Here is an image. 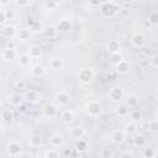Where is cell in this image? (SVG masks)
Segmentation results:
<instances>
[{
  "mask_svg": "<svg viewBox=\"0 0 158 158\" xmlns=\"http://www.w3.org/2000/svg\"><path fill=\"white\" fill-rule=\"evenodd\" d=\"M2 35L6 38H12L14 36L17 35V30H16V27L14 25H7V26H5L2 28Z\"/></svg>",
  "mask_w": 158,
  "mask_h": 158,
  "instance_id": "cell-16",
  "label": "cell"
},
{
  "mask_svg": "<svg viewBox=\"0 0 158 158\" xmlns=\"http://www.w3.org/2000/svg\"><path fill=\"white\" fill-rule=\"evenodd\" d=\"M49 64H51V68L54 69V70H59V69H62V68L64 67V62H63V59H62L60 57H54V58H52Z\"/></svg>",
  "mask_w": 158,
  "mask_h": 158,
  "instance_id": "cell-21",
  "label": "cell"
},
{
  "mask_svg": "<svg viewBox=\"0 0 158 158\" xmlns=\"http://www.w3.org/2000/svg\"><path fill=\"white\" fill-rule=\"evenodd\" d=\"M126 138V133L122 128H117V130H114L110 135V139L114 142V143H122Z\"/></svg>",
  "mask_w": 158,
  "mask_h": 158,
  "instance_id": "cell-6",
  "label": "cell"
},
{
  "mask_svg": "<svg viewBox=\"0 0 158 158\" xmlns=\"http://www.w3.org/2000/svg\"><path fill=\"white\" fill-rule=\"evenodd\" d=\"M1 133H2V126L0 125V135H1Z\"/></svg>",
  "mask_w": 158,
  "mask_h": 158,
  "instance_id": "cell-53",
  "label": "cell"
},
{
  "mask_svg": "<svg viewBox=\"0 0 158 158\" xmlns=\"http://www.w3.org/2000/svg\"><path fill=\"white\" fill-rule=\"evenodd\" d=\"M84 133H85V132H84V128L80 127V126H75V127H73V128L70 130V135H72L74 138H78V139L83 138Z\"/></svg>",
  "mask_w": 158,
  "mask_h": 158,
  "instance_id": "cell-23",
  "label": "cell"
},
{
  "mask_svg": "<svg viewBox=\"0 0 158 158\" xmlns=\"http://www.w3.org/2000/svg\"><path fill=\"white\" fill-rule=\"evenodd\" d=\"M114 153L110 148H101L100 149V157L101 158H112Z\"/></svg>",
  "mask_w": 158,
  "mask_h": 158,
  "instance_id": "cell-36",
  "label": "cell"
},
{
  "mask_svg": "<svg viewBox=\"0 0 158 158\" xmlns=\"http://www.w3.org/2000/svg\"><path fill=\"white\" fill-rule=\"evenodd\" d=\"M1 54H2V58H4L5 60H12V59H15V58H16V56H17V52H16V49L4 48Z\"/></svg>",
  "mask_w": 158,
  "mask_h": 158,
  "instance_id": "cell-19",
  "label": "cell"
},
{
  "mask_svg": "<svg viewBox=\"0 0 158 158\" xmlns=\"http://www.w3.org/2000/svg\"><path fill=\"white\" fill-rule=\"evenodd\" d=\"M148 22L152 23L153 26H156L158 23V12L157 11H152L148 16Z\"/></svg>",
  "mask_w": 158,
  "mask_h": 158,
  "instance_id": "cell-35",
  "label": "cell"
},
{
  "mask_svg": "<svg viewBox=\"0 0 158 158\" xmlns=\"http://www.w3.org/2000/svg\"><path fill=\"white\" fill-rule=\"evenodd\" d=\"M116 70H117V73H120L122 75L127 74L130 72V63L126 59H122L121 62H118L116 64Z\"/></svg>",
  "mask_w": 158,
  "mask_h": 158,
  "instance_id": "cell-12",
  "label": "cell"
},
{
  "mask_svg": "<svg viewBox=\"0 0 158 158\" xmlns=\"http://www.w3.org/2000/svg\"><path fill=\"white\" fill-rule=\"evenodd\" d=\"M101 2L100 1H89V6H100Z\"/></svg>",
  "mask_w": 158,
  "mask_h": 158,
  "instance_id": "cell-48",
  "label": "cell"
},
{
  "mask_svg": "<svg viewBox=\"0 0 158 158\" xmlns=\"http://www.w3.org/2000/svg\"><path fill=\"white\" fill-rule=\"evenodd\" d=\"M116 115L118 117H126L128 115V107L126 105H120L116 107Z\"/></svg>",
  "mask_w": 158,
  "mask_h": 158,
  "instance_id": "cell-30",
  "label": "cell"
},
{
  "mask_svg": "<svg viewBox=\"0 0 158 158\" xmlns=\"http://www.w3.org/2000/svg\"><path fill=\"white\" fill-rule=\"evenodd\" d=\"M21 149H22L21 143L17 142V141H11V142H9V143H7V147H6V151H7L9 156H11V157H17V156H20V154H21Z\"/></svg>",
  "mask_w": 158,
  "mask_h": 158,
  "instance_id": "cell-4",
  "label": "cell"
},
{
  "mask_svg": "<svg viewBox=\"0 0 158 158\" xmlns=\"http://www.w3.org/2000/svg\"><path fill=\"white\" fill-rule=\"evenodd\" d=\"M31 73H32L33 77L40 78V77H42V75L44 74V68H43V65H41V64H35V65L31 68Z\"/></svg>",
  "mask_w": 158,
  "mask_h": 158,
  "instance_id": "cell-22",
  "label": "cell"
},
{
  "mask_svg": "<svg viewBox=\"0 0 158 158\" xmlns=\"http://www.w3.org/2000/svg\"><path fill=\"white\" fill-rule=\"evenodd\" d=\"M1 116H2L4 122H11L14 118V112L11 109H5L1 111Z\"/></svg>",
  "mask_w": 158,
  "mask_h": 158,
  "instance_id": "cell-28",
  "label": "cell"
},
{
  "mask_svg": "<svg viewBox=\"0 0 158 158\" xmlns=\"http://www.w3.org/2000/svg\"><path fill=\"white\" fill-rule=\"evenodd\" d=\"M20 158H31V156L28 153H21L20 154Z\"/></svg>",
  "mask_w": 158,
  "mask_h": 158,
  "instance_id": "cell-49",
  "label": "cell"
},
{
  "mask_svg": "<svg viewBox=\"0 0 158 158\" xmlns=\"http://www.w3.org/2000/svg\"><path fill=\"white\" fill-rule=\"evenodd\" d=\"M153 100H154V101L157 100V90H154V91H153Z\"/></svg>",
  "mask_w": 158,
  "mask_h": 158,
  "instance_id": "cell-51",
  "label": "cell"
},
{
  "mask_svg": "<svg viewBox=\"0 0 158 158\" xmlns=\"http://www.w3.org/2000/svg\"><path fill=\"white\" fill-rule=\"evenodd\" d=\"M138 104V98L136 96V95H132V96H130L128 99H127V107H135L136 105Z\"/></svg>",
  "mask_w": 158,
  "mask_h": 158,
  "instance_id": "cell-38",
  "label": "cell"
},
{
  "mask_svg": "<svg viewBox=\"0 0 158 158\" xmlns=\"http://www.w3.org/2000/svg\"><path fill=\"white\" fill-rule=\"evenodd\" d=\"M133 143H135L136 146H138V147H143V146L147 143V138H146L144 135L138 133V135L135 136V138H133Z\"/></svg>",
  "mask_w": 158,
  "mask_h": 158,
  "instance_id": "cell-27",
  "label": "cell"
},
{
  "mask_svg": "<svg viewBox=\"0 0 158 158\" xmlns=\"http://www.w3.org/2000/svg\"><path fill=\"white\" fill-rule=\"evenodd\" d=\"M120 158H133V154H132L131 152L126 151V152H122V153L120 154Z\"/></svg>",
  "mask_w": 158,
  "mask_h": 158,
  "instance_id": "cell-45",
  "label": "cell"
},
{
  "mask_svg": "<svg viewBox=\"0 0 158 158\" xmlns=\"http://www.w3.org/2000/svg\"><path fill=\"white\" fill-rule=\"evenodd\" d=\"M28 54H30V57H31L32 59H35V58H38V57H41V54H42L41 47H40V46H32V47H30Z\"/></svg>",
  "mask_w": 158,
  "mask_h": 158,
  "instance_id": "cell-26",
  "label": "cell"
},
{
  "mask_svg": "<svg viewBox=\"0 0 158 158\" xmlns=\"http://www.w3.org/2000/svg\"><path fill=\"white\" fill-rule=\"evenodd\" d=\"M72 27H73V23H72V21L68 20V19H62V20H59V22L56 25L57 31H58V32H63V33L70 31Z\"/></svg>",
  "mask_w": 158,
  "mask_h": 158,
  "instance_id": "cell-7",
  "label": "cell"
},
{
  "mask_svg": "<svg viewBox=\"0 0 158 158\" xmlns=\"http://www.w3.org/2000/svg\"><path fill=\"white\" fill-rule=\"evenodd\" d=\"M63 142H64V139H63V136L62 135H59V133H53L51 137H49V144L52 146V147H60L62 144H63Z\"/></svg>",
  "mask_w": 158,
  "mask_h": 158,
  "instance_id": "cell-15",
  "label": "cell"
},
{
  "mask_svg": "<svg viewBox=\"0 0 158 158\" xmlns=\"http://www.w3.org/2000/svg\"><path fill=\"white\" fill-rule=\"evenodd\" d=\"M86 112H88L90 116H94V117L99 116V115L101 114V105H100V102L96 101V100L89 101L88 105H86Z\"/></svg>",
  "mask_w": 158,
  "mask_h": 158,
  "instance_id": "cell-3",
  "label": "cell"
},
{
  "mask_svg": "<svg viewBox=\"0 0 158 158\" xmlns=\"http://www.w3.org/2000/svg\"><path fill=\"white\" fill-rule=\"evenodd\" d=\"M123 131H125V133H126V136L128 135H133V133H136L137 132V123L136 122H128L126 126H125V128H123Z\"/></svg>",
  "mask_w": 158,
  "mask_h": 158,
  "instance_id": "cell-25",
  "label": "cell"
},
{
  "mask_svg": "<svg viewBox=\"0 0 158 158\" xmlns=\"http://www.w3.org/2000/svg\"><path fill=\"white\" fill-rule=\"evenodd\" d=\"M122 2H118V1H106L101 5V9H100V12L104 17L106 19H110V17H114L117 12H118V9H120V5Z\"/></svg>",
  "mask_w": 158,
  "mask_h": 158,
  "instance_id": "cell-1",
  "label": "cell"
},
{
  "mask_svg": "<svg viewBox=\"0 0 158 158\" xmlns=\"http://www.w3.org/2000/svg\"><path fill=\"white\" fill-rule=\"evenodd\" d=\"M44 158H60V154H59V152L57 149L53 148V149H49V151L46 152Z\"/></svg>",
  "mask_w": 158,
  "mask_h": 158,
  "instance_id": "cell-37",
  "label": "cell"
},
{
  "mask_svg": "<svg viewBox=\"0 0 158 158\" xmlns=\"http://www.w3.org/2000/svg\"><path fill=\"white\" fill-rule=\"evenodd\" d=\"M123 59V57H122V54L120 53V52H117V53H114V54H111V60L115 63V64H117L118 62H121Z\"/></svg>",
  "mask_w": 158,
  "mask_h": 158,
  "instance_id": "cell-40",
  "label": "cell"
},
{
  "mask_svg": "<svg viewBox=\"0 0 158 158\" xmlns=\"http://www.w3.org/2000/svg\"><path fill=\"white\" fill-rule=\"evenodd\" d=\"M142 117H143V114H142V111L139 109L132 110V112H131V120H132V122H136L137 123L138 121L142 120Z\"/></svg>",
  "mask_w": 158,
  "mask_h": 158,
  "instance_id": "cell-29",
  "label": "cell"
},
{
  "mask_svg": "<svg viewBox=\"0 0 158 158\" xmlns=\"http://www.w3.org/2000/svg\"><path fill=\"white\" fill-rule=\"evenodd\" d=\"M69 100H70V96H69V94H68L67 91H64V90L58 91L57 95H56V101H57V104L60 105V106H67V105L69 104Z\"/></svg>",
  "mask_w": 158,
  "mask_h": 158,
  "instance_id": "cell-8",
  "label": "cell"
},
{
  "mask_svg": "<svg viewBox=\"0 0 158 158\" xmlns=\"http://www.w3.org/2000/svg\"><path fill=\"white\" fill-rule=\"evenodd\" d=\"M5 48H10V49H16V44H15L14 42H11V41H7V42H6V46H5Z\"/></svg>",
  "mask_w": 158,
  "mask_h": 158,
  "instance_id": "cell-46",
  "label": "cell"
},
{
  "mask_svg": "<svg viewBox=\"0 0 158 158\" xmlns=\"http://www.w3.org/2000/svg\"><path fill=\"white\" fill-rule=\"evenodd\" d=\"M143 154H144L146 158H153L156 156V152H154L153 148H146L144 152H143Z\"/></svg>",
  "mask_w": 158,
  "mask_h": 158,
  "instance_id": "cell-42",
  "label": "cell"
},
{
  "mask_svg": "<svg viewBox=\"0 0 158 158\" xmlns=\"http://www.w3.org/2000/svg\"><path fill=\"white\" fill-rule=\"evenodd\" d=\"M15 4H16L17 6H20V7H26V6H30V5H31V1H30V0H27V1H20V0H16Z\"/></svg>",
  "mask_w": 158,
  "mask_h": 158,
  "instance_id": "cell-43",
  "label": "cell"
},
{
  "mask_svg": "<svg viewBox=\"0 0 158 158\" xmlns=\"http://www.w3.org/2000/svg\"><path fill=\"white\" fill-rule=\"evenodd\" d=\"M17 37H19V40H20V41H23V42L28 41V40H30V37H31V30H30L28 27L20 28V30L17 31Z\"/></svg>",
  "mask_w": 158,
  "mask_h": 158,
  "instance_id": "cell-18",
  "label": "cell"
},
{
  "mask_svg": "<svg viewBox=\"0 0 158 158\" xmlns=\"http://www.w3.org/2000/svg\"><path fill=\"white\" fill-rule=\"evenodd\" d=\"M15 89L16 90H25L26 89V81H23V80H17L16 83H15Z\"/></svg>",
  "mask_w": 158,
  "mask_h": 158,
  "instance_id": "cell-41",
  "label": "cell"
},
{
  "mask_svg": "<svg viewBox=\"0 0 158 158\" xmlns=\"http://www.w3.org/2000/svg\"><path fill=\"white\" fill-rule=\"evenodd\" d=\"M31 62H32V58L30 57L28 53H23V54L20 56V59H19V64H20V67H22V68H27V67H30Z\"/></svg>",
  "mask_w": 158,
  "mask_h": 158,
  "instance_id": "cell-20",
  "label": "cell"
},
{
  "mask_svg": "<svg viewBox=\"0 0 158 158\" xmlns=\"http://www.w3.org/2000/svg\"><path fill=\"white\" fill-rule=\"evenodd\" d=\"M109 98L112 101H121L123 99V90L120 86H114L109 90Z\"/></svg>",
  "mask_w": 158,
  "mask_h": 158,
  "instance_id": "cell-5",
  "label": "cell"
},
{
  "mask_svg": "<svg viewBox=\"0 0 158 158\" xmlns=\"http://www.w3.org/2000/svg\"><path fill=\"white\" fill-rule=\"evenodd\" d=\"M4 122V120H2V116H1V114H0V125Z\"/></svg>",
  "mask_w": 158,
  "mask_h": 158,
  "instance_id": "cell-52",
  "label": "cell"
},
{
  "mask_svg": "<svg viewBox=\"0 0 158 158\" xmlns=\"http://www.w3.org/2000/svg\"><path fill=\"white\" fill-rule=\"evenodd\" d=\"M22 101H23V96L17 91L11 93L9 95V102L11 106H20L22 104Z\"/></svg>",
  "mask_w": 158,
  "mask_h": 158,
  "instance_id": "cell-10",
  "label": "cell"
},
{
  "mask_svg": "<svg viewBox=\"0 0 158 158\" xmlns=\"http://www.w3.org/2000/svg\"><path fill=\"white\" fill-rule=\"evenodd\" d=\"M58 5H59V2L58 1H54V0H47V1H44L43 2V6L46 7V10H56L57 7H58Z\"/></svg>",
  "mask_w": 158,
  "mask_h": 158,
  "instance_id": "cell-31",
  "label": "cell"
},
{
  "mask_svg": "<svg viewBox=\"0 0 158 158\" xmlns=\"http://www.w3.org/2000/svg\"><path fill=\"white\" fill-rule=\"evenodd\" d=\"M5 21H6V17H5L4 10H0V23H4Z\"/></svg>",
  "mask_w": 158,
  "mask_h": 158,
  "instance_id": "cell-47",
  "label": "cell"
},
{
  "mask_svg": "<svg viewBox=\"0 0 158 158\" xmlns=\"http://www.w3.org/2000/svg\"><path fill=\"white\" fill-rule=\"evenodd\" d=\"M131 41H132V44H133L135 47L141 48V47H143L144 43H146V36H144L143 33H141V32H137V33H135V35L132 36Z\"/></svg>",
  "mask_w": 158,
  "mask_h": 158,
  "instance_id": "cell-9",
  "label": "cell"
},
{
  "mask_svg": "<svg viewBox=\"0 0 158 158\" xmlns=\"http://www.w3.org/2000/svg\"><path fill=\"white\" fill-rule=\"evenodd\" d=\"M22 96H23V100H26L27 102H36L38 100V93L36 90H32V89L26 90Z\"/></svg>",
  "mask_w": 158,
  "mask_h": 158,
  "instance_id": "cell-13",
  "label": "cell"
},
{
  "mask_svg": "<svg viewBox=\"0 0 158 158\" xmlns=\"http://www.w3.org/2000/svg\"><path fill=\"white\" fill-rule=\"evenodd\" d=\"M151 64H152L153 68H157V67H158V56H157V54H154V56L151 58Z\"/></svg>",
  "mask_w": 158,
  "mask_h": 158,
  "instance_id": "cell-44",
  "label": "cell"
},
{
  "mask_svg": "<svg viewBox=\"0 0 158 158\" xmlns=\"http://www.w3.org/2000/svg\"><path fill=\"white\" fill-rule=\"evenodd\" d=\"M148 130L152 133H157V131H158V121L156 118H153V120H151L148 122Z\"/></svg>",
  "mask_w": 158,
  "mask_h": 158,
  "instance_id": "cell-34",
  "label": "cell"
},
{
  "mask_svg": "<svg viewBox=\"0 0 158 158\" xmlns=\"http://www.w3.org/2000/svg\"><path fill=\"white\" fill-rule=\"evenodd\" d=\"M43 114L47 117H54L58 115V109L54 104H46L43 106Z\"/></svg>",
  "mask_w": 158,
  "mask_h": 158,
  "instance_id": "cell-11",
  "label": "cell"
},
{
  "mask_svg": "<svg viewBox=\"0 0 158 158\" xmlns=\"http://www.w3.org/2000/svg\"><path fill=\"white\" fill-rule=\"evenodd\" d=\"M0 5L1 6H7V5H10V1L7 0V1H0Z\"/></svg>",
  "mask_w": 158,
  "mask_h": 158,
  "instance_id": "cell-50",
  "label": "cell"
},
{
  "mask_svg": "<svg viewBox=\"0 0 158 158\" xmlns=\"http://www.w3.org/2000/svg\"><path fill=\"white\" fill-rule=\"evenodd\" d=\"M75 148H77L78 152H85L86 148H88V142L85 139H81L80 138V139H78V142L75 144Z\"/></svg>",
  "mask_w": 158,
  "mask_h": 158,
  "instance_id": "cell-32",
  "label": "cell"
},
{
  "mask_svg": "<svg viewBox=\"0 0 158 158\" xmlns=\"http://www.w3.org/2000/svg\"><path fill=\"white\" fill-rule=\"evenodd\" d=\"M28 143H30V146H31V147H40V146H41V143H42V138H41V136H40V135L35 133V135L30 136Z\"/></svg>",
  "mask_w": 158,
  "mask_h": 158,
  "instance_id": "cell-24",
  "label": "cell"
},
{
  "mask_svg": "<svg viewBox=\"0 0 158 158\" xmlns=\"http://www.w3.org/2000/svg\"><path fill=\"white\" fill-rule=\"evenodd\" d=\"M60 120L64 122V123H72L73 120H74V112L69 109H65L60 112Z\"/></svg>",
  "mask_w": 158,
  "mask_h": 158,
  "instance_id": "cell-14",
  "label": "cell"
},
{
  "mask_svg": "<svg viewBox=\"0 0 158 158\" xmlns=\"http://www.w3.org/2000/svg\"><path fill=\"white\" fill-rule=\"evenodd\" d=\"M94 75H95V73L91 68H81L78 72V79L83 84H89L94 79Z\"/></svg>",
  "mask_w": 158,
  "mask_h": 158,
  "instance_id": "cell-2",
  "label": "cell"
},
{
  "mask_svg": "<svg viewBox=\"0 0 158 158\" xmlns=\"http://www.w3.org/2000/svg\"><path fill=\"white\" fill-rule=\"evenodd\" d=\"M57 35H58V31H57L56 26H48L46 28V36L48 38H54Z\"/></svg>",
  "mask_w": 158,
  "mask_h": 158,
  "instance_id": "cell-33",
  "label": "cell"
},
{
  "mask_svg": "<svg viewBox=\"0 0 158 158\" xmlns=\"http://www.w3.org/2000/svg\"><path fill=\"white\" fill-rule=\"evenodd\" d=\"M4 14H5V17H6V21L7 20H14V17H15V11L12 9H10V7L4 10Z\"/></svg>",
  "mask_w": 158,
  "mask_h": 158,
  "instance_id": "cell-39",
  "label": "cell"
},
{
  "mask_svg": "<svg viewBox=\"0 0 158 158\" xmlns=\"http://www.w3.org/2000/svg\"><path fill=\"white\" fill-rule=\"evenodd\" d=\"M106 48L110 52V54L117 53V52H120V42L117 40H110L106 44Z\"/></svg>",
  "mask_w": 158,
  "mask_h": 158,
  "instance_id": "cell-17",
  "label": "cell"
}]
</instances>
